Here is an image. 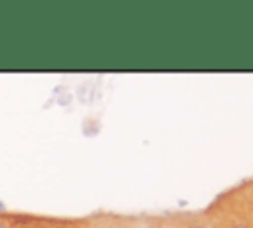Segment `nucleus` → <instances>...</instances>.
Listing matches in <instances>:
<instances>
[{
	"label": "nucleus",
	"instance_id": "obj_1",
	"mask_svg": "<svg viewBox=\"0 0 253 228\" xmlns=\"http://www.w3.org/2000/svg\"><path fill=\"white\" fill-rule=\"evenodd\" d=\"M12 228H47V226L40 220H30V222H22V224H12Z\"/></svg>",
	"mask_w": 253,
	"mask_h": 228
},
{
	"label": "nucleus",
	"instance_id": "obj_2",
	"mask_svg": "<svg viewBox=\"0 0 253 228\" xmlns=\"http://www.w3.org/2000/svg\"><path fill=\"white\" fill-rule=\"evenodd\" d=\"M229 228H253V226H249V224H245V222H233Z\"/></svg>",
	"mask_w": 253,
	"mask_h": 228
},
{
	"label": "nucleus",
	"instance_id": "obj_3",
	"mask_svg": "<svg viewBox=\"0 0 253 228\" xmlns=\"http://www.w3.org/2000/svg\"><path fill=\"white\" fill-rule=\"evenodd\" d=\"M190 228H215V226H211V224H204V222H196V224H192Z\"/></svg>",
	"mask_w": 253,
	"mask_h": 228
}]
</instances>
